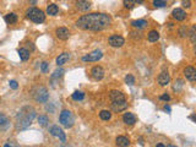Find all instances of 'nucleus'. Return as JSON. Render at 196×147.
<instances>
[{"mask_svg":"<svg viewBox=\"0 0 196 147\" xmlns=\"http://www.w3.org/2000/svg\"><path fill=\"white\" fill-rule=\"evenodd\" d=\"M110 17L105 14H99V12H92L83 15L76 21V26L81 30L85 31H102L110 25Z\"/></svg>","mask_w":196,"mask_h":147,"instance_id":"1","label":"nucleus"},{"mask_svg":"<svg viewBox=\"0 0 196 147\" xmlns=\"http://www.w3.org/2000/svg\"><path fill=\"white\" fill-rule=\"evenodd\" d=\"M36 117V112L33 108H30V107H25L21 109V112L17 115V124L16 127L22 130V129H26L27 126L31 124V122L33 120V118Z\"/></svg>","mask_w":196,"mask_h":147,"instance_id":"2","label":"nucleus"},{"mask_svg":"<svg viewBox=\"0 0 196 147\" xmlns=\"http://www.w3.org/2000/svg\"><path fill=\"white\" fill-rule=\"evenodd\" d=\"M27 17L33 21L35 23H42L45 20V15L42 10H39L37 7H31L27 10Z\"/></svg>","mask_w":196,"mask_h":147,"instance_id":"3","label":"nucleus"},{"mask_svg":"<svg viewBox=\"0 0 196 147\" xmlns=\"http://www.w3.org/2000/svg\"><path fill=\"white\" fill-rule=\"evenodd\" d=\"M59 122L65 126V127H72V125H74V117H72V113H71L70 110H63V112L60 113Z\"/></svg>","mask_w":196,"mask_h":147,"instance_id":"4","label":"nucleus"},{"mask_svg":"<svg viewBox=\"0 0 196 147\" xmlns=\"http://www.w3.org/2000/svg\"><path fill=\"white\" fill-rule=\"evenodd\" d=\"M49 94H48V91L45 87H38L36 93H35V99L37 102H47Z\"/></svg>","mask_w":196,"mask_h":147,"instance_id":"5","label":"nucleus"},{"mask_svg":"<svg viewBox=\"0 0 196 147\" xmlns=\"http://www.w3.org/2000/svg\"><path fill=\"white\" fill-rule=\"evenodd\" d=\"M102 57H103L102 52L97 49V50H93L92 53H90V54L85 55V57L82 58V60H83V62H98Z\"/></svg>","mask_w":196,"mask_h":147,"instance_id":"6","label":"nucleus"},{"mask_svg":"<svg viewBox=\"0 0 196 147\" xmlns=\"http://www.w3.org/2000/svg\"><path fill=\"white\" fill-rule=\"evenodd\" d=\"M49 132L53 135V136H57L60 139V141H63V142H65V140H66V136H65V134H64V131H63V129L61 127H59L58 125H54L50 127V130H49Z\"/></svg>","mask_w":196,"mask_h":147,"instance_id":"7","label":"nucleus"},{"mask_svg":"<svg viewBox=\"0 0 196 147\" xmlns=\"http://www.w3.org/2000/svg\"><path fill=\"white\" fill-rule=\"evenodd\" d=\"M109 98H110L112 103H117V102H121V101H126L124 93H121L120 91H117V90L110 91V93H109Z\"/></svg>","mask_w":196,"mask_h":147,"instance_id":"8","label":"nucleus"},{"mask_svg":"<svg viewBox=\"0 0 196 147\" xmlns=\"http://www.w3.org/2000/svg\"><path fill=\"white\" fill-rule=\"evenodd\" d=\"M125 43V39L121 37V36H118V34H114L112 37H109V44L114 48H120L123 47Z\"/></svg>","mask_w":196,"mask_h":147,"instance_id":"9","label":"nucleus"},{"mask_svg":"<svg viewBox=\"0 0 196 147\" xmlns=\"http://www.w3.org/2000/svg\"><path fill=\"white\" fill-rule=\"evenodd\" d=\"M184 75L186 77V80H189L190 82H194L196 80V70L194 66H186L184 70Z\"/></svg>","mask_w":196,"mask_h":147,"instance_id":"10","label":"nucleus"},{"mask_svg":"<svg viewBox=\"0 0 196 147\" xmlns=\"http://www.w3.org/2000/svg\"><path fill=\"white\" fill-rule=\"evenodd\" d=\"M55 34H57V37H58L59 39H61V41H66L70 37V32H69V30L66 27H59V28H57Z\"/></svg>","mask_w":196,"mask_h":147,"instance_id":"11","label":"nucleus"},{"mask_svg":"<svg viewBox=\"0 0 196 147\" xmlns=\"http://www.w3.org/2000/svg\"><path fill=\"white\" fill-rule=\"evenodd\" d=\"M91 74H92V77L95 80H102L104 77V70H103L102 66H95V67H92Z\"/></svg>","mask_w":196,"mask_h":147,"instance_id":"12","label":"nucleus"},{"mask_svg":"<svg viewBox=\"0 0 196 147\" xmlns=\"http://www.w3.org/2000/svg\"><path fill=\"white\" fill-rule=\"evenodd\" d=\"M169 80H170V77H169L168 71H162L158 75V79H157L158 84L161 85V86H167V85L169 84Z\"/></svg>","mask_w":196,"mask_h":147,"instance_id":"13","label":"nucleus"},{"mask_svg":"<svg viewBox=\"0 0 196 147\" xmlns=\"http://www.w3.org/2000/svg\"><path fill=\"white\" fill-rule=\"evenodd\" d=\"M172 15H173V17L175 19L176 21H184L185 17H186V12L183 9H174Z\"/></svg>","mask_w":196,"mask_h":147,"instance_id":"14","label":"nucleus"},{"mask_svg":"<svg viewBox=\"0 0 196 147\" xmlns=\"http://www.w3.org/2000/svg\"><path fill=\"white\" fill-rule=\"evenodd\" d=\"M123 120L126 125H134L136 123V117L133 113H125L123 115Z\"/></svg>","mask_w":196,"mask_h":147,"instance_id":"15","label":"nucleus"},{"mask_svg":"<svg viewBox=\"0 0 196 147\" xmlns=\"http://www.w3.org/2000/svg\"><path fill=\"white\" fill-rule=\"evenodd\" d=\"M112 108L114 112H123L128 108V103L126 101H121V102H117V103H112Z\"/></svg>","mask_w":196,"mask_h":147,"instance_id":"16","label":"nucleus"},{"mask_svg":"<svg viewBox=\"0 0 196 147\" xmlns=\"http://www.w3.org/2000/svg\"><path fill=\"white\" fill-rule=\"evenodd\" d=\"M115 141H117V145L119 147H128L130 145V140L126 136H118Z\"/></svg>","mask_w":196,"mask_h":147,"instance_id":"17","label":"nucleus"},{"mask_svg":"<svg viewBox=\"0 0 196 147\" xmlns=\"http://www.w3.org/2000/svg\"><path fill=\"white\" fill-rule=\"evenodd\" d=\"M17 53H19L21 60L26 62V60L30 59V55H31V54H30V50H28V49H26V48H20L19 50H17Z\"/></svg>","mask_w":196,"mask_h":147,"instance_id":"18","label":"nucleus"},{"mask_svg":"<svg viewBox=\"0 0 196 147\" xmlns=\"http://www.w3.org/2000/svg\"><path fill=\"white\" fill-rule=\"evenodd\" d=\"M58 12H59L58 5H55V4H49L48 5V7H47V14L48 15L55 16V15H58Z\"/></svg>","mask_w":196,"mask_h":147,"instance_id":"19","label":"nucleus"},{"mask_svg":"<svg viewBox=\"0 0 196 147\" xmlns=\"http://www.w3.org/2000/svg\"><path fill=\"white\" fill-rule=\"evenodd\" d=\"M10 125V122L7 119V117H5L4 114L0 113V130H5Z\"/></svg>","mask_w":196,"mask_h":147,"instance_id":"20","label":"nucleus"},{"mask_svg":"<svg viewBox=\"0 0 196 147\" xmlns=\"http://www.w3.org/2000/svg\"><path fill=\"white\" fill-rule=\"evenodd\" d=\"M76 6H77L78 10H82V11H86L91 7V2L90 1H83V0H80L76 2Z\"/></svg>","mask_w":196,"mask_h":147,"instance_id":"21","label":"nucleus"},{"mask_svg":"<svg viewBox=\"0 0 196 147\" xmlns=\"http://www.w3.org/2000/svg\"><path fill=\"white\" fill-rule=\"evenodd\" d=\"M69 59H70V54L69 53H63V54H60L58 58H57V64L60 66V65L66 63Z\"/></svg>","mask_w":196,"mask_h":147,"instance_id":"22","label":"nucleus"},{"mask_svg":"<svg viewBox=\"0 0 196 147\" xmlns=\"http://www.w3.org/2000/svg\"><path fill=\"white\" fill-rule=\"evenodd\" d=\"M5 21L9 25H12V23H16L17 22V15L15 12H11V14H7L5 16Z\"/></svg>","mask_w":196,"mask_h":147,"instance_id":"23","label":"nucleus"},{"mask_svg":"<svg viewBox=\"0 0 196 147\" xmlns=\"http://www.w3.org/2000/svg\"><path fill=\"white\" fill-rule=\"evenodd\" d=\"M131 26L135 28H143L147 26V21L146 20H135L131 22Z\"/></svg>","mask_w":196,"mask_h":147,"instance_id":"24","label":"nucleus"},{"mask_svg":"<svg viewBox=\"0 0 196 147\" xmlns=\"http://www.w3.org/2000/svg\"><path fill=\"white\" fill-rule=\"evenodd\" d=\"M147 38H148L150 42H157V41L159 39V33L153 30V31H151V32L147 34Z\"/></svg>","mask_w":196,"mask_h":147,"instance_id":"25","label":"nucleus"},{"mask_svg":"<svg viewBox=\"0 0 196 147\" xmlns=\"http://www.w3.org/2000/svg\"><path fill=\"white\" fill-rule=\"evenodd\" d=\"M83 98H85V93L82 91H75L72 93V99L75 101H82Z\"/></svg>","mask_w":196,"mask_h":147,"instance_id":"26","label":"nucleus"},{"mask_svg":"<svg viewBox=\"0 0 196 147\" xmlns=\"http://www.w3.org/2000/svg\"><path fill=\"white\" fill-rule=\"evenodd\" d=\"M99 118H100L102 120H109V119L112 118V114H110V112H108V110H102V112L99 113Z\"/></svg>","mask_w":196,"mask_h":147,"instance_id":"27","label":"nucleus"},{"mask_svg":"<svg viewBox=\"0 0 196 147\" xmlns=\"http://www.w3.org/2000/svg\"><path fill=\"white\" fill-rule=\"evenodd\" d=\"M64 72H65V70H64V69H58V70H55V71H54V74L52 75V80H55V79L61 77Z\"/></svg>","mask_w":196,"mask_h":147,"instance_id":"28","label":"nucleus"},{"mask_svg":"<svg viewBox=\"0 0 196 147\" xmlns=\"http://www.w3.org/2000/svg\"><path fill=\"white\" fill-rule=\"evenodd\" d=\"M38 123L42 126H45L49 123V119H48V117H45V115H40V117H38Z\"/></svg>","mask_w":196,"mask_h":147,"instance_id":"29","label":"nucleus"},{"mask_svg":"<svg viewBox=\"0 0 196 147\" xmlns=\"http://www.w3.org/2000/svg\"><path fill=\"white\" fill-rule=\"evenodd\" d=\"M153 5H155L156 7H164V6H167V2L163 1V0H155V1H153Z\"/></svg>","mask_w":196,"mask_h":147,"instance_id":"30","label":"nucleus"},{"mask_svg":"<svg viewBox=\"0 0 196 147\" xmlns=\"http://www.w3.org/2000/svg\"><path fill=\"white\" fill-rule=\"evenodd\" d=\"M125 82L128 85H134L135 84V77H134L133 75H128V76L125 77Z\"/></svg>","mask_w":196,"mask_h":147,"instance_id":"31","label":"nucleus"},{"mask_svg":"<svg viewBox=\"0 0 196 147\" xmlns=\"http://www.w3.org/2000/svg\"><path fill=\"white\" fill-rule=\"evenodd\" d=\"M195 31H196V26H193V27H191V30H190V39H191V42L193 43H195V41H196Z\"/></svg>","mask_w":196,"mask_h":147,"instance_id":"32","label":"nucleus"},{"mask_svg":"<svg viewBox=\"0 0 196 147\" xmlns=\"http://www.w3.org/2000/svg\"><path fill=\"white\" fill-rule=\"evenodd\" d=\"M124 6L125 7H128V9H133L134 7V5H135V1H130V0H125L124 2Z\"/></svg>","mask_w":196,"mask_h":147,"instance_id":"33","label":"nucleus"},{"mask_svg":"<svg viewBox=\"0 0 196 147\" xmlns=\"http://www.w3.org/2000/svg\"><path fill=\"white\" fill-rule=\"evenodd\" d=\"M179 36L183 38V37H185V36H188V30H186V27L185 26H183L180 30H179Z\"/></svg>","mask_w":196,"mask_h":147,"instance_id":"34","label":"nucleus"},{"mask_svg":"<svg viewBox=\"0 0 196 147\" xmlns=\"http://www.w3.org/2000/svg\"><path fill=\"white\" fill-rule=\"evenodd\" d=\"M40 70H42V72H47V70H48V63L47 62H43L40 64Z\"/></svg>","mask_w":196,"mask_h":147,"instance_id":"35","label":"nucleus"},{"mask_svg":"<svg viewBox=\"0 0 196 147\" xmlns=\"http://www.w3.org/2000/svg\"><path fill=\"white\" fill-rule=\"evenodd\" d=\"M159 99H161V101H169V99H170V97H169V94H167V93H166V94H162V96L159 97Z\"/></svg>","mask_w":196,"mask_h":147,"instance_id":"36","label":"nucleus"},{"mask_svg":"<svg viewBox=\"0 0 196 147\" xmlns=\"http://www.w3.org/2000/svg\"><path fill=\"white\" fill-rule=\"evenodd\" d=\"M10 87L14 88V90H16V88L19 87V85H17V82H16L15 80H12V81H10Z\"/></svg>","mask_w":196,"mask_h":147,"instance_id":"37","label":"nucleus"},{"mask_svg":"<svg viewBox=\"0 0 196 147\" xmlns=\"http://www.w3.org/2000/svg\"><path fill=\"white\" fill-rule=\"evenodd\" d=\"M181 4H183L184 7H190L191 6V1H183Z\"/></svg>","mask_w":196,"mask_h":147,"instance_id":"38","label":"nucleus"},{"mask_svg":"<svg viewBox=\"0 0 196 147\" xmlns=\"http://www.w3.org/2000/svg\"><path fill=\"white\" fill-rule=\"evenodd\" d=\"M4 147H20L19 145H16L15 142H9V144H6Z\"/></svg>","mask_w":196,"mask_h":147,"instance_id":"39","label":"nucleus"},{"mask_svg":"<svg viewBox=\"0 0 196 147\" xmlns=\"http://www.w3.org/2000/svg\"><path fill=\"white\" fill-rule=\"evenodd\" d=\"M164 109H166V110H168V112H170V108H169L168 105H164Z\"/></svg>","mask_w":196,"mask_h":147,"instance_id":"40","label":"nucleus"},{"mask_svg":"<svg viewBox=\"0 0 196 147\" xmlns=\"http://www.w3.org/2000/svg\"><path fill=\"white\" fill-rule=\"evenodd\" d=\"M156 147H166V146H164V145H163V144H158V145H157Z\"/></svg>","mask_w":196,"mask_h":147,"instance_id":"41","label":"nucleus"},{"mask_svg":"<svg viewBox=\"0 0 196 147\" xmlns=\"http://www.w3.org/2000/svg\"><path fill=\"white\" fill-rule=\"evenodd\" d=\"M168 147H176V146H168Z\"/></svg>","mask_w":196,"mask_h":147,"instance_id":"42","label":"nucleus"}]
</instances>
